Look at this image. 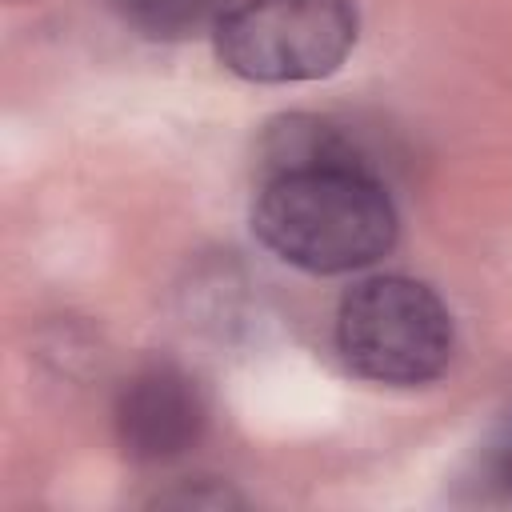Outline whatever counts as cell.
<instances>
[{"mask_svg": "<svg viewBox=\"0 0 512 512\" xmlns=\"http://www.w3.org/2000/svg\"><path fill=\"white\" fill-rule=\"evenodd\" d=\"M252 228L284 264L336 276L376 264L396 244V208L360 160H324L268 172Z\"/></svg>", "mask_w": 512, "mask_h": 512, "instance_id": "6da1fadb", "label": "cell"}, {"mask_svg": "<svg viewBox=\"0 0 512 512\" xmlns=\"http://www.w3.org/2000/svg\"><path fill=\"white\" fill-rule=\"evenodd\" d=\"M344 364L376 384H428L452 360V316L412 276H372L344 292L336 312Z\"/></svg>", "mask_w": 512, "mask_h": 512, "instance_id": "7a4b0ae2", "label": "cell"}, {"mask_svg": "<svg viewBox=\"0 0 512 512\" xmlns=\"http://www.w3.org/2000/svg\"><path fill=\"white\" fill-rule=\"evenodd\" d=\"M356 44V0H236L216 20V56L256 84L320 80Z\"/></svg>", "mask_w": 512, "mask_h": 512, "instance_id": "3957f363", "label": "cell"}, {"mask_svg": "<svg viewBox=\"0 0 512 512\" xmlns=\"http://www.w3.org/2000/svg\"><path fill=\"white\" fill-rule=\"evenodd\" d=\"M112 424L120 452L136 464H164L184 456L208 424V400L196 376L172 360L140 364L116 392Z\"/></svg>", "mask_w": 512, "mask_h": 512, "instance_id": "277c9868", "label": "cell"}, {"mask_svg": "<svg viewBox=\"0 0 512 512\" xmlns=\"http://www.w3.org/2000/svg\"><path fill=\"white\" fill-rule=\"evenodd\" d=\"M120 16L144 36H188L204 24H216L228 12V0H116Z\"/></svg>", "mask_w": 512, "mask_h": 512, "instance_id": "5b68a950", "label": "cell"}, {"mask_svg": "<svg viewBox=\"0 0 512 512\" xmlns=\"http://www.w3.org/2000/svg\"><path fill=\"white\" fill-rule=\"evenodd\" d=\"M488 480H492L504 496H512V428L492 444V456H488Z\"/></svg>", "mask_w": 512, "mask_h": 512, "instance_id": "8992f818", "label": "cell"}]
</instances>
